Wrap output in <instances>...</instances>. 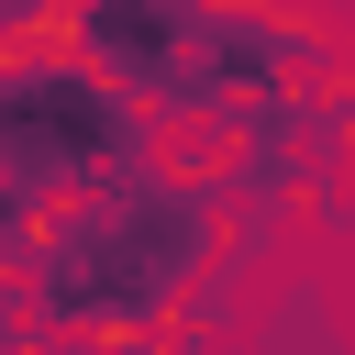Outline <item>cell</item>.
<instances>
[{"mask_svg":"<svg viewBox=\"0 0 355 355\" xmlns=\"http://www.w3.org/2000/svg\"><path fill=\"white\" fill-rule=\"evenodd\" d=\"M166 155V122L78 44H0V266L44 244V222Z\"/></svg>","mask_w":355,"mask_h":355,"instance_id":"obj_3","label":"cell"},{"mask_svg":"<svg viewBox=\"0 0 355 355\" xmlns=\"http://www.w3.org/2000/svg\"><path fill=\"white\" fill-rule=\"evenodd\" d=\"M67 44L100 55L166 133L222 144L266 89H311L355 55L322 0H67Z\"/></svg>","mask_w":355,"mask_h":355,"instance_id":"obj_2","label":"cell"},{"mask_svg":"<svg viewBox=\"0 0 355 355\" xmlns=\"http://www.w3.org/2000/svg\"><path fill=\"white\" fill-rule=\"evenodd\" d=\"M222 255H233V200L211 178V155H155V166L67 200L44 222V244L0 266V288L22 311H44L55 333L111 344V333H178Z\"/></svg>","mask_w":355,"mask_h":355,"instance_id":"obj_1","label":"cell"}]
</instances>
